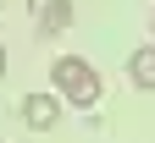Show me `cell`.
<instances>
[{
	"label": "cell",
	"mask_w": 155,
	"mask_h": 143,
	"mask_svg": "<svg viewBox=\"0 0 155 143\" xmlns=\"http://www.w3.org/2000/svg\"><path fill=\"white\" fill-rule=\"evenodd\" d=\"M50 83H55V94L67 99V105H100V72L89 66L83 55H61V61H50Z\"/></svg>",
	"instance_id": "1"
},
{
	"label": "cell",
	"mask_w": 155,
	"mask_h": 143,
	"mask_svg": "<svg viewBox=\"0 0 155 143\" xmlns=\"http://www.w3.org/2000/svg\"><path fill=\"white\" fill-rule=\"evenodd\" d=\"M17 116H22L33 132H50L55 121H61V94H22L17 99Z\"/></svg>",
	"instance_id": "2"
},
{
	"label": "cell",
	"mask_w": 155,
	"mask_h": 143,
	"mask_svg": "<svg viewBox=\"0 0 155 143\" xmlns=\"http://www.w3.org/2000/svg\"><path fill=\"white\" fill-rule=\"evenodd\" d=\"M28 11H33V22H39L45 39H55V33L72 28V0H28Z\"/></svg>",
	"instance_id": "3"
},
{
	"label": "cell",
	"mask_w": 155,
	"mask_h": 143,
	"mask_svg": "<svg viewBox=\"0 0 155 143\" xmlns=\"http://www.w3.org/2000/svg\"><path fill=\"white\" fill-rule=\"evenodd\" d=\"M127 77H133V88H150L155 94V44H144V50L127 55Z\"/></svg>",
	"instance_id": "4"
},
{
	"label": "cell",
	"mask_w": 155,
	"mask_h": 143,
	"mask_svg": "<svg viewBox=\"0 0 155 143\" xmlns=\"http://www.w3.org/2000/svg\"><path fill=\"white\" fill-rule=\"evenodd\" d=\"M0 77H6V50H0Z\"/></svg>",
	"instance_id": "5"
},
{
	"label": "cell",
	"mask_w": 155,
	"mask_h": 143,
	"mask_svg": "<svg viewBox=\"0 0 155 143\" xmlns=\"http://www.w3.org/2000/svg\"><path fill=\"white\" fill-rule=\"evenodd\" d=\"M150 33H155V17H150Z\"/></svg>",
	"instance_id": "6"
}]
</instances>
